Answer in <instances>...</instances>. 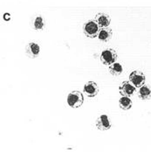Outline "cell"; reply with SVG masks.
Masks as SVG:
<instances>
[{
    "label": "cell",
    "mask_w": 151,
    "mask_h": 152,
    "mask_svg": "<svg viewBox=\"0 0 151 152\" xmlns=\"http://www.w3.org/2000/svg\"><path fill=\"white\" fill-rule=\"evenodd\" d=\"M100 27L95 22V20H89L84 23L83 25V32L86 37L89 39H94L98 37V33L100 31Z\"/></svg>",
    "instance_id": "1"
},
{
    "label": "cell",
    "mask_w": 151,
    "mask_h": 152,
    "mask_svg": "<svg viewBox=\"0 0 151 152\" xmlns=\"http://www.w3.org/2000/svg\"><path fill=\"white\" fill-rule=\"evenodd\" d=\"M136 88L129 81V80H126L123 81L119 87V93L121 96H128L130 97L135 91H136Z\"/></svg>",
    "instance_id": "5"
},
{
    "label": "cell",
    "mask_w": 151,
    "mask_h": 152,
    "mask_svg": "<svg viewBox=\"0 0 151 152\" xmlns=\"http://www.w3.org/2000/svg\"><path fill=\"white\" fill-rule=\"evenodd\" d=\"M113 36V31L110 27H104L101 28L100 31L98 33V39L101 42H108L112 39Z\"/></svg>",
    "instance_id": "10"
},
{
    "label": "cell",
    "mask_w": 151,
    "mask_h": 152,
    "mask_svg": "<svg viewBox=\"0 0 151 152\" xmlns=\"http://www.w3.org/2000/svg\"><path fill=\"white\" fill-rule=\"evenodd\" d=\"M111 121L110 118L107 115H101L98 117L96 120V128L99 130L101 131H106L111 129Z\"/></svg>",
    "instance_id": "6"
},
{
    "label": "cell",
    "mask_w": 151,
    "mask_h": 152,
    "mask_svg": "<svg viewBox=\"0 0 151 152\" xmlns=\"http://www.w3.org/2000/svg\"><path fill=\"white\" fill-rule=\"evenodd\" d=\"M117 59H118L117 53L115 49H112V48H107L104 51H102L101 57H100L101 62L105 66L112 65L113 63L116 62Z\"/></svg>",
    "instance_id": "2"
},
{
    "label": "cell",
    "mask_w": 151,
    "mask_h": 152,
    "mask_svg": "<svg viewBox=\"0 0 151 152\" xmlns=\"http://www.w3.org/2000/svg\"><path fill=\"white\" fill-rule=\"evenodd\" d=\"M95 22L99 26L100 28H104V27H108V26L111 23V17L107 14V13H102L100 12L95 16Z\"/></svg>",
    "instance_id": "9"
},
{
    "label": "cell",
    "mask_w": 151,
    "mask_h": 152,
    "mask_svg": "<svg viewBox=\"0 0 151 152\" xmlns=\"http://www.w3.org/2000/svg\"><path fill=\"white\" fill-rule=\"evenodd\" d=\"M129 81L136 87V88H141L145 84L146 81V76L143 74V72L140 70H134L130 73L128 76Z\"/></svg>",
    "instance_id": "4"
},
{
    "label": "cell",
    "mask_w": 151,
    "mask_h": 152,
    "mask_svg": "<svg viewBox=\"0 0 151 152\" xmlns=\"http://www.w3.org/2000/svg\"><path fill=\"white\" fill-rule=\"evenodd\" d=\"M44 27V19L41 16H38L34 20V28L37 31L42 30Z\"/></svg>",
    "instance_id": "14"
},
{
    "label": "cell",
    "mask_w": 151,
    "mask_h": 152,
    "mask_svg": "<svg viewBox=\"0 0 151 152\" xmlns=\"http://www.w3.org/2000/svg\"><path fill=\"white\" fill-rule=\"evenodd\" d=\"M108 70H109V73L114 76L121 75L123 72L122 66L120 63H117V62H115L112 65H110L108 67Z\"/></svg>",
    "instance_id": "13"
},
{
    "label": "cell",
    "mask_w": 151,
    "mask_h": 152,
    "mask_svg": "<svg viewBox=\"0 0 151 152\" xmlns=\"http://www.w3.org/2000/svg\"><path fill=\"white\" fill-rule=\"evenodd\" d=\"M40 53V47L34 42H30L26 46V54L30 59H34L39 56Z\"/></svg>",
    "instance_id": "8"
},
{
    "label": "cell",
    "mask_w": 151,
    "mask_h": 152,
    "mask_svg": "<svg viewBox=\"0 0 151 152\" xmlns=\"http://www.w3.org/2000/svg\"><path fill=\"white\" fill-rule=\"evenodd\" d=\"M133 105L131 99L128 96H121L119 100V107L122 110H129Z\"/></svg>",
    "instance_id": "12"
},
{
    "label": "cell",
    "mask_w": 151,
    "mask_h": 152,
    "mask_svg": "<svg viewBox=\"0 0 151 152\" xmlns=\"http://www.w3.org/2000/svg\"><path fill=\"white\" fill-rule=\"evenodd\" d=\"M138 97L142 101H149L151 99V87L150 85H143L138 91Z\"/></svg>",
    "instance_id": "11"
},
{
    "label": "cell",
    "mask_w": 151,
    "mask_h": 152,
    "mask_svg": "<svg viewBox=\"0 0 151 152\" xmlns=\"http://www.w3.org/2000/svg\"><path fill=\"white\" fill-rule=\"evenodd\" d=\"M67 104L72 108H78L84 103V96L79 91L71 92L67 96Z\"/></svg>",
    "instance_id": "3"
},
{
    "label": "cell",
    "mask_w": 151,
    "mask_h": 152,
    "mask_svg": "<svg viewBox=\"0 0 151 152\" xmlns=\"http://www.w3.org/2000/svg\"><path fill=\"white\" fill-rule=\"evenodd\" d=\"M83 92L87 94L88 97H94L99 93V87L96 82L94 81H88L85 84Z\"/></svg>",
    "instance_id": "7"
}]
</instances>
